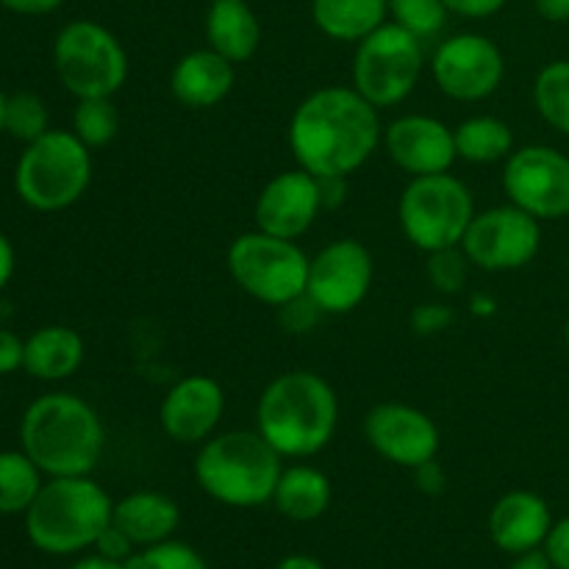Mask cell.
I'll return each instance as SVG.
<instances>
[{
    "instance_id": "484cf974",
    "label": "cell",
    "mask_w": 569,
    "mask_h": 569,
    "mask_svg": "<svg viewBox=\"0 0 569 569\" xmlns=\"http://www.w3.org/2000/svg\"><path fill=\"white\" fill-rule=\"evenodd\" d=\"M456 153L470 164H492V161L509 159L515 148V133L498 117H470L453 131Z\"/></svg>"
},
{
    "instance_id": "ffe728a7",
    "label": "cell",
    "mask_w": 569,
    "mask_h": 569,
    "mask_svg": "<svg viewBox=\"0 0 569 569\" xmlns=\"http://www.w3.org/2000/svg\"><path fill=\"white\" fill-rule=\"evenodd\" d=\"M233 61L217 50H192L176 64L170 78L172 94L187 109H211L233 89Z\"/></svg>"
},
{
    "instance_id": "681fc988",
    "label": "cell",
    "mask_w": 569,
    "mask_h": 569,
    "mask_svg": "<svg viewBox=\"0 0 569 569\" xmlns=\"http://www.w3.org/2000/svg\"><path fill=\"white\" fill-rule=\"evenodd\" d=\"M565 339H567V348H569V320H567V326H565Z\"/></svg>"
},
{
    "instance_id": "f6af8a7d",
    "label": "cell",
    "mask_w": 569,
    "mask_h": 569,
    "mask_svg": "<svg viewBox=\"0 0 569 569\" xmlns=\"http://www.w3.org/2000/svg\"><path fill=\"white\" fill-rule=\"evenodd\" d=\"M509 569H556L553 561L548 559V553H545V548H537V550H528V553H520L515 559V565Z\"/></svg>"
},
{
    "instance_id": "5b68a950",
    "label": "cell",
    "mask_w": 569,
    "mask_h": 569,
    "mask_svg": "<svg viewBox=\"0 0 569 569\" xmlns=\"http://www.w3.org/2000/svg\"><path fill=\"white\" fill-rule=\"evenodd\" d=\"M283 456L259 431L214 433L200 445L194 478L217 503L256 509L272 500L283 472Z\"/></svg>"
},
{
    "instance_id": "6da1fadb",
    "label": "cell",
    "mask_w": 569,
    "mask_h": 569,
    "mask_svg": "<svg viewBox=\"0 0 569 569\" xmlns=\"http://www.w3.org/2000/svg\"><path fill=\"white\" fill-rule=\"evenodd\" d=\"M383 139L378 109L353 87L311 92L289 122V148L300 170L317 178L353 176Z\"/></svg>"
},
{
    "instance_id": "d590c367",
    "label": "cell",
    "mask_w": 569,
    "mask_h": 569,
    "mask_svg": "<svg viewBox=\"0 0 569 569\" xmlns=\"http://www.w3.org/2000/svg\"><path fill=\"white\" fill-rule=\"evenodd\" d=\"M94 550H98V556H103V559L122 561V565H126V561L131 559L133 553H137V545H133L131 539H128L126 533H122L120 528L111 522V526L106 528V531L98 537V542H94Z\"/></svg>"
},
{
    "instance_id": "1f68e13d",
    "label": "cell",
    "mask_w": 569,
    "mask_h": 569,
    "mask_svg": "<svg viewBox=\"0 0 569 569\" xmlns=\"http://www.w3.org/2000/svg\"><path fill=\"white\" fill-rule=\"evenodd\" d=\"M126 565L128 569H209L198 550L183 542H176V539L142 548Z\"/></svg>"
},
{
    "instance_id": "d6a6232c",
    "label": "cell",
    "mask_w": 569,
    "mask_h": 569,
    "mask_svg": "<svg viewBox=\"0 0 569 569\" xmlns=\"http://www.w3.org/2000/svg\"><path fill=\"white\" fill-rule=\"evenodd\" d=\"M428 276H431V283L445 295L461 292L467 281V267H470V259L459 248H445L437 250V253H428Z\"/></svg>"
},
{
    "instance_id": "bcb514c9",
    "label": "cell",
    "mask_w": 569,
    "mask_h": 569,
    "mask_svg": "<svg viewBox=\"0 0 569 569\" xmlns=\"http://www.w3.org/2000/svg\"><path fill=\"white\" fill-rule=\"evenodd\" d=\"M276 569H326V567H322L317 559H311V556L295 553V556H287V559L278 561Z\"/></svg>"
},
{
    "instance_id": "b9f144b4",
    "label": "cell",
    "mask_w": 569,
    "mask_h": 569,
    "mask_svg": "<svg viewBox=\"0 0 569 569\" xmlns=\"http://www.w3.org/2000/svg\"><path fill=\"white\" fill-rule=\"evenodd\" d=\"M320 181V198L322 209H337L345 200V189H348V178L331 176V178H317Z\"/></svg>"
},
{
    "instance_id": "9c48e42d",
    "label": "cell",
    "mask_w": 569,
    "mask_h": 569,
    "mask_svg": "<svg viewBox=\"0 0 569 569\" xmlns=\"http://www.w3.org/2000/svg\"><path fill=\"white\" fill-rule=\"evenodd\" d=\"M311 259L295 244V239L272 237L264 231L242 233L228 248V270L233 281L267 306H287L306 295Z\"/></svg>"
},
{
    "instance_id": "7a4b0ae2",
    "label": "cell",
    "mask_w": 569,
    "mask_h": 569,
    "mask_svg": "<svg viewBox=\"0 0 569 569\" xmlns=\"http://www.w3.org/2000/svg\"><path fill=\"white\" fill-rule=\"evenodd\" d=\"M20 448L44 478L89 476L106 448L98 411L72 392H50L33 400L20 420Z\"/></svg>"
},
{
    "instance_id": "7dc6e473",
    "label": "cell",
    "mask_w": 569,
    "mask_h": 569,
    "mask_svg": "<svg viewBox=\"0 0 569 569\" xmlns=\"http://www.w3.org/2000/svg\"><path fill=\"white\" fill-rule=\"evenodd\" d=\"M70 569H128V565H122V561H109L103 559V556H89V559L78 561V565H72Z\"/></svg>"
},
{
    "instance_id": "7c38bea8",
    "label": "cell",
    "mask_w": 569,
    "mask_h": 569,
    "mask_svg": "<svg viewBox=\"0 0 569 569\" xmlns=\"http://www.w3.org/2000/svg\"><path fill=\"white\" fill-rule=\"evenodd\" d=\"M503 189L517 209L542 220L569 214V156L548 144H528L506 161Z\"/></svg>"
},
{
    "instance_id": "d6986e66",
    "label": "cell",
    "mask_w": 569,
    "mask_h": 569,
    "mask_svg": "<svg viewBox=\"0 0 569 569\" xmlns=\"http://www.w3.org/2000/svg\"><path fill=\"white\" fill-rule=\"evenodd\" d=\"M550 528H553L550 506L526 489L503 495L489 515V537L503 553L511 556L545 548Z\"/></svg>"
},
{
    "instance_id": "ee69618b",
    "label": "cell",
    "mask_w": 569,
    "mask_h": 569,
    "mask_svg": "<svg viewBox=\"0 0 569 569\" xmlns=\"http://www.w3.org/2000/svg\"><path fill=\"white\" fill-rule=\"evenodd\" d=\"M548 22H569V0H533Z\"/></svg>"
},
{
    "instance_id": "2e32d148",
    "label": "cell",
    "mask_w": 569,
    "mask_h": 569,
    "mask_svg": "<svg viewBox=\"0 0 569 569\" xmlns=\"http://www.w3.org/2000/svg\"><path fill=\"white\" fill-rule=\"evenodd\" d=\"M322 209L320 181L306 170H289L272 178L256 200V228L281 239H298L315 226Z\"/></svg>"
},
{
    "instance_id": "603a6c76",
    "label": "cell",
    "mask_w": 569,
    "mask_h": 569,
    "mask_svg": "<svg viewBox=\"0 0 569 569\" xmlns=\"http://www.w3.org/2000/svg\"><path fill=\"white\" fill-rule=\"evenodd\" d=\"M206 39L209 48L228 61L253 59L261 44V22L248 0H211L206 14Z\"/></svg>"
},
{
    "instance_id": "836d02e7",
    "label": "cell",
    "mask_w": 569,
    "mask_h": 569,
    "mask_svg": "<svg viewBox=\"0 0 569 569\" xmlns=\"http://www.w3.org/2000/svg\"><path fill=\"white\" fill-rule=\"evenodd\" d=\"M320 306L309 298V295H300V298L289 300L287 306H281V322L287 331L300 333V331H311V326H317L320 320Z\"/></svg>"
},
{
    "instance_id": "8992f818",
    "label": "cell",
    "mask_w": 569,
    "mask_h": 569,
    "mask_svg": "<svg viewBox=\"0 0 569 569\" xmlns=\"http://www.w3.org/2000/svg\"><path fill=\"white\" fill-rule=\"evenodd\" d=\"M92 150L72 131L50 128L26 144L14 170V189L33 211H64L87 194Z\"/></svg>"
},
{
    "instance_id": "7402d4cb",
    "label": "cell",
    "mask_w": 569,
    "mask_h": 569,
    "mask_svg": "<svg viewBox=\"0 0 569 569\" xmlns=\"http://www.w3.org/2000/svg\"><path fill=\"white\" fill-rule=\"evenodd\" d=\"M87 356V345L76 328L44 326L26 339L22 370L37 381H64L76 376Z\"/></svg>"
},
{
    "instance_id": "ac0fdd59",
    "label": "cell",
    "mask_w": 569,
    "mask_h": 569,
    "mask_svg": "<svg viewBox=\"0 0 569 569\" xmlns=\"http://www.w3.org/2000/svg\"><path fill=\"white\" fill-rule=\"evenodd\" d=\"M226 411L222 387L209 376H189L178 381L161 400L159 420L167 437L178 445H203L214 437Z\"/></svg>"
},
{
    "instance_id": "8fae6325",
    "label": "cell",
    "mask_w": 569,
    "mask_h": 569,
    "mask_svg": "<svg viewBox=\"0 0 569 569\" xmlns=\"http://www.w3.org/2000/svg\"><path fill=\"white\" fill-rule=\"evenodd\" d=\"M542 244V228L537 217L517 209L515 203L495 206L472 217L461 250L470 264L489 272H509L531 264Z\"/></svg>"
},
{
    "instance_id": "ab89813d",
    "label": "cell",
    "mask_w": 569,
    "mask_h": 569,
    "mask_svg": "<svg viewBox=\"0 0 569 569\" xmlns=\"http://www.w3.org/2000/svg\"><path fill=\"white\" fill-rule=\"evenodd\" d=\"M415 481H417V489L426 495H439L445 489V470L437 465V459L426 461V465L415 467Z\"/></svg>"
},
{
    "instance_id": "83f0119b",
    "label": "cell",
    "mask_w": 569,
    "mask_h": 569,
    "mask_svg": "<svg viewBox=\"0 0 569 569\" xmlns=\"http://www.w3.org/2000/svg\"><path fill=\"white\" fill-rule=\"evenodd\" d=\"M533 103L542 120L569 137V61H550L533 81Z\"/></svg>"
},
{
    "instance_id": "74e56055",
    "label": "cell",
    "mask_w": 569,
    "mask_h": 569,
    "mask_svg": "<svg viewBox=\"0 0 569 569\" xmlns=\"http://www.w3.org/2000/svg\"><path fill=\"white\" fill-rule=\"evenodd\" d=\"M545 553H548L556 569H569V517L553 522L548 542H545Z\"/></svg>"
},
{
    "instance_id": "4dcf8cb0",
    "label": "cell",
    "mask_w": 569,
    "mask_h": 569,
    "mask_svg": "<svg viewBox=\"0 0 569 569\" xmlns=\"http://www.w3.org/2000/svg\"><path fill=\"white\" fill-rule=\"evenodd\" d=\"M389 14L417 39H431L442 31L450 11L445 0H389Z\"/></svg>"
},
{
    "instance_id": "f35d334b",
    "label": "cell",
    "mask_w": 569,
    "mask_h": 569,
    "mask_svg": "<svg viewBox=\"0 0 569 569\" xmlns=\"http://www.w3.org/2000/svg\"><path fill=\"white\" fill-rule=\"evenodd\" d=\"M450 14L470 17V20H483V17L498 14L506 6V0H445Z\"/></svg>"
},
{
    "instance_id": "cb8c5ba5",
    "label": "cell",
    "mask_w": 569,
    "mask_h": 569,
    "mask_svg": "<svg viewBox=\"0 0 569 569\" xmlns=\"http://www.w3.org/2000/svg\"><path fill=\"white\" fill-rule=\"evenodd\" d=\"M331 481L326 472L309 465L283 467L278 487L272 492V503L287 520L315 522L331 506Z\"/></svg>"
},
{
    "instance_id": "3957f363",
    "label": "cell",
    "mask_w": 569,
    "mask_h": 569,
    "mask_svg": "<svg viewBox=\"0 0 569 569\" xmlns=\"http://www.w3.org/2000/svg\"><path fill=\"white\" fill-rule=\"evenodd\" d=\"M256 422L283 459H309L326 450L337 433V392L317 372H283L261 392Z\"/></svg>"
},
{
    "instance_id": "c3c4849f",
    "label": "cell",
    "mask_w": 569,
    "mask_h": 569,
    "mask_svg": "<svg viewBox=\"0 0 569 569\" xmlns=\"http://www.w3.org/2000/svg\"><path fill=\"white\" fill-rule=\"evenodd\" d=\"M6 94L0 92V133H6Z\"/></svg>"
},
{
    "instance_id": "f546056e",
    "label": "cell",
    "mask_w": 569,
    "mask_h": 569,
    "mask_svg": "<svg viewBox=\"0 0 569 569\" xmlns=\"http://www.w3.org/2000/svg\"><path fill=\"white\" fill-rule=\"evenodd\" d=\"M50 131V111L39 94L17 92L6 100V133L20 142H33Z\"/></svg>"
},
{
    "instance_id": "9a60e30c",
    "label": "cell",
    "mask_w": 569,
    "mask_h": 569,
    "mask_svg": "<svg viewBox=\"0 0 569 569\" xmlns=\"http://www.w3.org/2000/svg\"><path fill=\"white\" fill-rule=\"evenodd\" d=\"M365 437L378 456L406 470L437 459L442 445L437 422L406 403H381L370 409L365 417Z\"/></svg>"
},
{
    "instance_id": "4316f807",
    "label": "cell",
    "mask_w": 569,
    "mask_h": 569,
    "mask_svg": "<svg viewBox=\"0 0 569 569\" xmlns=\"http://www.w3.org/2000/svg\"><path fill=\"white\" fill-rule=\"evenodd\" d=\"M44 483V472L26 450H0V515H26Z\"/></svg>"
},
{
    "instance_id": "f1b7e54d",
    "label": "cell",
    "mask_w": 569,
    "mask_h": 569,
    "mask_svg": "<svg viewBox=\"0 0 569 569\" xmlns=\"http://www.w3.org/2000/svg\"><path fill=\"white\" fill-rule=\"evenodd\" d=\"M72 133L89 150L106 148L120 133V111L111 98H83L72 111Z\"/></svg>"
},
{
    "instance_id": "ba28073f",
    "label": "cell",
    "mask_w": 569,
    "mask_h": 569,
    "mask_svg": "<svg viewBox=\"0 0 569 569\" xmlns=\"http://www.w3.org/2000/svg\"><path fill=\"white\" fill-rule=\"evenodd\" d=\"M53 67L78 100L111 98L128 78V56L120 39L94 20H72L56 33Z\"/></svg>"
},
{
    "instance_id": "7bdbcfd3",
    "label": "cell",
    "mask_w": 569,
    "mask_h": 569,
    "mask_svg": "<svg viewBox=\"0 0 569 569\" xmlns=\"http://www.w3.org/2000/svg\"><path fill=\"white\" fill-rule=\"evenodd\" d=\"M14 264H17V256H14V244L9 242L3 231H0V292L9 287L11 276H14Z\"/></svg>"
},
{
    "instance_id": "52a82bcc",
    "label": "cell",
    "mask_w": 569,
    "mask_h": 569,
    "mask_svg": "<svg viewBox=\"0 0 569 569\" xmlns=\"http://www.w3.org/2000/svg\"><path fill=\"white\" fill-rule=\"evenodd\" d=\"M400 226L406 239L426 253L459 248L476 217L472 192L450 172L417 176L400 194Z\"/></svg>"
},
{
    "instance_id": "4fadbf2b",
    "label": "cell",
    "mask_w": 569,
    "mask_h": 569,
    "mask_svg": "<svg viewBox=\"0 0 569 569\" xmlns=\"http://www.w3.org/2000/svg\"><path fill=\"white\" fill-rule=\"evenodd\" d=\"M503 53L481 33H456L431 56V76L439 92L465 103L489 98L503 81Z\"/></svg>"
},
{
    "instance_id": "5bb4252c",
    "label": "cell",
    "mask_w": 569,
    "mask_h": 569,
    "mask_svg": "<svg viewBox=\"0 0 569 569\" xmlns=\"http://www.w3.org/2000/svg\"><path fill=\"white\" fill-rule=\"evenodd\" d=\"M372 276L376 264L370 250L356 239H337L311 259L306 295L322 315H348L370 295Z\"/></svg>"
},
{
    "instance_id": "277c9868",
    "label": "cell",
    "mask_w": 569,
    "mask_h": 569,
    "mask_svg": "<svg viewBox=\"0 0 569 569\" xmlns=\"http://www.w3.org/2000/svg\"><path fill=\"white\" fill-rule=\"evenodd\" d=\"M114 500L89 476L48 478L26 511V533L48 556H76L94 548L111 526Z\"/></svg>"
},
{
    "instance_id": "8d00e7d4",
    "label": "cell",
    "mask_w": 569,
    "mask_h": 569,
    "mask_svg": "<svg viewBox=\"0 0 569 569\" xmlns=\"http://www.w3.org/2000/svg\"><path fill=\"white\" fill-rule=\"evenodd\" d=\"M22 361H26V339L9 328H0V376L22 370Z\"/></svg>"
},
{
    "instance_id": "30bf717a",
    "label": "cell",
    "mask_w": 569,
    "mask_h": 569,
    "mask_svg": "<svg viewBox=\"0 0 569 569\" xmlns=\"http://www.w3.org/2000/svg\"><path fill=\"white\" fill-rule=\"evenodd\" d=\"M422 64L420 39L398 22H383L356 44L353 89L376 109H389L415 92Z\"/></svg>"
},
{
    "instance_id": "44dd1931",
    "label": "cell",
    "mask_w": 569,
    "mask_h": 569,
    "mask_svg": "<svg viewBox=\"0 0 569 569\" xmlns=\"http://www.w3.org/2000/svg\"><path fill=\"white\" fill-rule=\"evenodd\" d=\"M111 522L137 548H150V545L172 539L178 522H181V509H178V503L170 495L142 489V492L126 495L120 503H114Z\"/></svg>"
},
{
    "instance_id": "d4e9b609",
    "label": "cell",
    "mask_w": 569,
    "mask_h": 569,
    "mask_svg": "<svg viewBox=\"0 0 569 569\" xmlns=\"http://www.w3.org/2000/svg\"><path fill=\"white\" fill-rule=\"evenodd\" d=\"M389 0H311L315 26L337 42H356L370 37L387 22Z\"/></svg>"
},
{
    "instance_id": "60d3db41",
    "label": "cell",
    "mask_w": 569,
    "mask_h": 569,
    "mask_svg": "<svg viewBox=\"0 0 569 569\" xmlns=\"http://www.w3.org/2000/svg\"><path fill=\"white\" fill-rule=\"evenodd\" d=\"M6 11H14V14H26V17H42L50 14V11L61 9L64 0H0Z\"/></svg>"
},
{
    "instance_id": "e575fe53",
    "label": "cell",
    "mask_w": 569,
    "mask_h": 569,
    "mask_svg": "<svg viewBox=\"0 0 569 569\" xmlns=\"http://www.w3.org/2000/svg\"><path fill=\"white\" fill-rule=\"evenodd\" d=\"M453 326V311L448 306H437V303H426V306H417L411 311V328L417 333H439L445 328Z\"/></svg>"
},
{
    "instance_id": "e0dca14e",
    "label": "cell",
    "mask_w": 569,
    "mask_h": 569,
    "mask_svg": "<svg viewBox=\"0 0 569 569\" xmlns=\"http://www.w3.org/2000/svg\"><path fill=\"white\" fill-rule=\"evenodd\" d=\"M383 148L389 159L411 178L448 172L459 159L453 131L442 120L428 114H406L389 122L383 131Z\"/></svg>"
}]
</instances>
